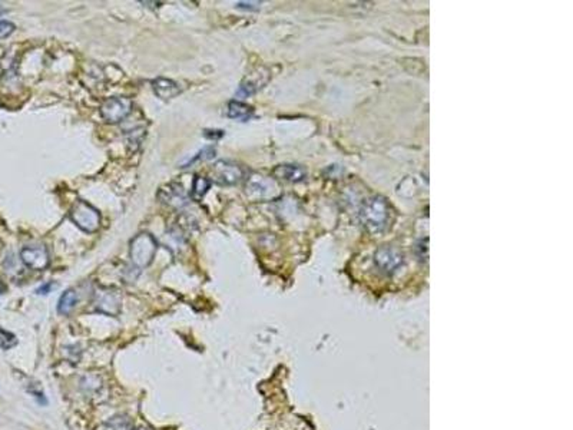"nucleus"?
Masks as SVG:
<instances>
[{
  "instance_id": "obj_1",
  "label": "nucleus",
  "mask_w": 573,
  "mask_h": 430,
  "mask_svg": "<svg viewBox=\"0 0 573 430\" xmlns=\"http://www.w3.org/2000/svg\"><path fill=\"white\" fill-rule=\"evenodd\" d=\"M361 221L366 225V228L375 234L385 231L389 224H390V215H392V207L390 204L383 198V197H371L366 200V203L361 207L360 211Z\"/></svg>"
},
{
  "instance_id": "obj_2",
  "label": "nucleus",
  "mask_w": 573,
  "mask_h": 430,
  "mask_svg": "<svg viewBox=\"0 0 573 430\" xmlns=\"http://www.w3.org/2000/svg\"><path fill=\"white\" fill-rule=\"evenodd\" d=\"M158 250L157 240L148 232H141L131 241V261L135 268H145L155 258Z\"/></svg>"
},
{
  "instance_id": "obj_3",
  "label": "nucleus",
  "mask_w": 573,
  "mask_h": 430,
  "mask_svg": "<svg viewBox=\"0 0 573 430\" xmlns=\"http://www.w3.org/2000/svg\"><path fill=\"white\" fill-rule=\"evenodd\" d=\"M245 195L251 201H270L280 195L277 182L269 177L252 174L245 182Z\"/></svg>"
},
{
  "instance_id": "obj_4",
  "label": "nucleus",
  "mask_w": 573,
  "mask_h": 430,
  "mask_svg": "<svg viewBox=\"0 0 573 430\" xmlns=\"http://www.w3.org/2000/svg\"><path fill=\"white\" fill-rule=\"evenodd\" d=\"M69 218L72 222L88 234H94L99 229L101 225V214L99 211L88 204L86 201H76L70 208Z\"/></svg>"
},
{
  "instance_id": "obj_5",
  "label": "nucleus",
  "mask_w": 573,
  "mask_h": 430,
  "mask_svg": "<svg viewBox=\"0 0 573 430\" xmlns=\"http://www.w3.org/2000/svg\"><path fill=\"white\" fill-rule=\"evenodd\" d=\"M211 182L214 181L218 185L229 186L243 181L244 170L231 161H218L211 168Z\"/></svg>"
},
{
  "instance_id": "obj_6",
  "label": "nucleus",
  "mask_w": 573,
  "mask_h": 430,
  "mask_svg": "<svg viewBox=\"0 0 573 430\" xmlns=\"http://www.w3.org/2000/svg\"><path fill=\"white\" fill-rule=\"evenodd\" d=\"M132 112V102L128 98L115 96L106 99L101 106L102 118L109 124H118Z\"/></svg>"
},
{
  "instance_id": "obj_7",
  "label": "nucleus",
  "mask_w": 573,
  "mask_h": 430,
  "mask_svg": "<svg viewBox=\"0 0 573 430\" xmlns=\"http://www.w3.org/2000/svg\"><path fill=\"white\" fill-rule=\"evenodd\" d=\"M121 296L117 290L101 289L95 293V305L98 311L109 316H118L121 311Z\"/></svg>"
},
{
  "instance_id": "obj_8",
  "label": "nucleus",
  "mask_w": 573,
  "mask_h": 430,
  "mask_svg": "<svg viewBox=\"0 0 573 430\" xmlns=\"http://www.w3.org/2000/svg\"><path fill=\"white\" fill-rule=\"evenodd\" d=\"M158 200L171 207V208H184L188 203H189V197L186 191L184 189V186L181 184L176 182H171L164 185L160 191H158Z\"/></svg>"
},
{
  "instance_id": "obj_9",
  "label": "nucleus",
  "mask_w": 573,
  "mask_h": 430,
  "mask_svg": "<svg viewBox=\"0 0 573 430\" xmlns=\"http://www.w3.org/2000/svg\"><path fill=\"white\" fill-rule=\"evenodd\" d=\"M22 263L34 271H44L48 268L51 258L46 247L36 246V247H25L20 251Z\"/></svg>"
},
{
  "instance_id": "obj_10",
  "label": "nucleus",
  "mask_w": 573,
  "mask_h": 430,
  "mask_svg": "<svg viewBox=\"0 0 573 430\" xmlns=\"http://www.w3.org/2000/svg\"><path fill=\"white\" fill-rule=\"evenodd\" d=\"M374 260L378 268H381V271L387 272V274H393V272H396L403 264V255L397 250L390 248V247L380 248L375 253Z\"/></svg>"
},
{
  "instance_id": "obj_11",
  "label": "nucleus",
  "mask_w": 573,
  "mask_h": 430,
  "mask_svg": "<svg viewBox=\"0 0 573 430\" xmlns=\"http://www.w3.org/2000/svg\"><path fill=\"white\" fill-rule=\"evenodd\" d=\"M152 89H154L158 98L164 101L172 99L181 94L179 85L172 80H167V77H157L155 81H152Z\"/></svg>"
},
{
  "instance_id": "obj_12",
  "label": "nucleus",
  "mask_w": 573,
  "mask_h": 430,
  "mask_svg": "<svg viewBox=\"0 0 573 430\" xmlns=\"http://www.w3.org/2000/svg\"><path fill=\"white\" fill-rule=\"evenodd\" d=\"M273 175L278 179L287 181V182H300L305 178V170L298 167V165H292V164H285V165H278L274 168Z\"/></svg>"
},
{
  "instance_id": "obj_13",
  "label": "nucleus",
  "mask_w": 573,
  "mask_h": 430,
  "mask_svg": "<svg viewBox=\"0 0 573 430\" xmlns=\"http://www.w3.org/2000/svg\"><path fill=\"white\" fill-rule=\"evenodd\" d=\"M226 113H228L229 118L245 122L254 115V108L244 103V102H240V101H231L228 103Z\"/></svg>"
},
{
  "instance_id": "obj_14",
  "label": "nucleus",
  "mask_w": 573,
  "mask_h": 430,
  "mask_svg": "<svg viewBox=\"0 0 573 430\" xmlns=\"http://www.w3.org/2000/svg\"><path fill=\"white\" fill-rule=\"evenodd\" d=\"M266 81H269V80H262L261 73H254V75L248 76L247 80L241 84L238 92H237V96L247 98V96L254 95L258 89H261L266 84Z\"/></svg>"
},
{
  "instance_id": "obj_15",
  "label": "nucleus",
  "mask_w": 573,
  "mask_h": 430,
  "mask_svg": "<svg viewBox=\"0 0 573 430\" xmlns=\"http://www.w3.org/2000/svg\"><path fill=\"white\" fill-rule=\"evenodd\" d=\"M95 430H134V423L128 416L118 415L101 423Z\"/></svg>"
},
{
  "instance_id": "obj_16",
  "label": "nucleus",
  "mask_w": 573,
  "mask_h": 430,
  "mask_svg": "<svg viewBox=\"0 0 573 430\" xmlns=\"http://www.w3.org/2000/svg\"><path fill=\"white\" fill-rule=\"evenodd\" d=\"M76 304H78V294H76V291L72 290V289L66 290V291L60 296L59 303H58V311H59V315L67 316L69 312L76 307Z\"/></svg>"
},
{
  "instance_id": "obj_17",
  "label": "nucleus",
  "mask_w": 573,
  "mask_h": 430,
  "mask_svg": "<svg viewBox=\"0 0 573 430\" xmlns=\"http://www.w3.org/2000/svg\"><path fill=\"white\" fill-rule=\"evenodd\" d=\"M211 184H212L211 179L195 175L194 182H193V189H191V198H193L194 201H201L205 197L208 189L211 188Z\"/></svg>"
},
{
  "instance_id": "obj_18",
  "label": "nucleus",
  "mask_w": 573,
  "mask_h": 430,
  "mask_svg": "<svg viewBox=\"0 0 573 430\" xmlns=\"http://www.w3.org/2000/svg\"><path fill=\"white\" fill-rule=\"evenodd\" d=\"M214 156H215V148H212V146H205L202 151H200V152L195 153L194 156H191V158H189L188 161L182 163V164H181V168H188L189 165H194L195 163L211 160V158H214Z\"/></svg>"
},
{
  "instance_id": "obj_19",
  "label": "nucleus",
  "mask_w": 573,
  "mask_h": 430,
  "mask_svg": "<svg viewBox=\"0 0 573 430\" xmlns=\"http://www.w3.org/2000/svg\"><path fill=\"white\" fill-rule=\"evenodd\" d=\"M16 26L12 22L8 20H0V39H6L15 32Z\"/></svg>"
},
{
  "instance_id": "obj_20",
  "label": "nucleus",
  "mask_w": 573,
  "mask_h": 430,
  "mask_svg": "<svg viewBox=\"0 0 573 430\" xmlns=\"http://www.w3.org/2000/svg\"><path fill=\"white\" fill-rule=\"evenodd\" d=\"M259 5H261L259 2H240V4L237 5V8H240V9H250V11H257Z\"/></svg>"
},
{
  "instance_id": "obj_21",
  "label": "nucleus",
  "mask_w": 573,
  "mask_h": 430,
  "mask_svg": "<svg viewBox=\"0 0 573 430\" xmlns=\"http://www.w3.org/2000/svg\"><path fill=\"white\" fill-rule=\"evenodd\" d=\"M52 287H53V283H46L41 289H37V294H48V293H51Z\"/></svg>"
},
{
  "instance_id": "obj_22",
  "label": "nucleus",
  "mask_w": 573,
  "mask_h": 430,
  "mask_svg": "<svg viewBox=\"0 0 573 430\" xmlns=\"http://www.w3.org/2000/svg\"><path fill=\"white\" fill-rule=\"evenodd\" d=\"M136 430H149V429H143V427H141V429H136Z\"/></svg>"
}]
</instances>
